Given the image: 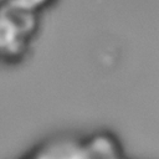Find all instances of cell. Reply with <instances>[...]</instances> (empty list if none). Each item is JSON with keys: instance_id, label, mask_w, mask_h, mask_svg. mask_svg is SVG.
Instances as JSON below:
<instances>
[{"instance_id": "cell-1", "label": "cell", "mask_w": 159, "mask_h": 159, "mask_svg": "<svg viewBox=\"0 0 159 159\" xmlns=\"http://www.w3.org/2000/svg\"><path fill=\"white\" fill-rule=\"evenodd\" d=\"M31 159H117L124 157V148L111 130L87 135L61 134L42 140L25 155Z\"/></svg>"}, {"instance_id": "cell-3", "label": "cell", "mask_w": 159, "mask_h": 159, "mask_svg": "<svg viewBox=\"0 0 159 159\" xmlns=\"http://www.w3.org/2000/svg\"><path fill=\"white\" fill-rule=\"evenodd\" d=\"M15 1H17L27 7H31L34 10H37L42 14L56 2V0H15Z\"/></svg>"}, {"instance_id": "cell-2", "label": "cell", "mask_w": 159, "mask_h": 159, "mask_svg": "<svg viewBox=\"0 0 159 159\" xmlns=\"http://www.w3.org/2000/svg\"><path fill=\"white\" fill-rule=\"evenodd\" d=\"M42 12L15 0H0V62L17 63L30 51Z\"/></svg>"}]
</instances>
